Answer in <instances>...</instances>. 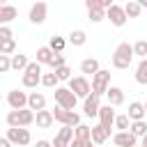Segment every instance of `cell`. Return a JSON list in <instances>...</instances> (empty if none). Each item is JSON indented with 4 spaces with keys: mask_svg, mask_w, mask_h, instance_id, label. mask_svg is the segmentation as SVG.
Returning <instances> with one entry per match:
<instances>
[{
    "mask_svg": "<svg viewBox=\"0 0 147 147\" xmlns=\"http://www.w3.org/2000/svg\"><path fill=\"white\" fill-rule=\"evenodd\" d=\"M113 67L115 69H129L131 67V62H133V46L131 44H119L117 48H115V53H113Z\"/></svg>",
    "mask_w": 147,
    "mask_h": 147,
    "instance_id": "cell-1",
    "label": "cell"
},
{
    "mask_svg": "<svg viewBox=\"0 0 147 147\" xmlns=\"http://www.w3.org/2000/svg\"><path fill=\"white\" fill-rule=\"evenodd\" d=\"M34 122V110L30 108H21V110H9L7 115V124L11 129H18V126H30Z\"/></svg>",
    "mask_w": 147,
    "mask_h": 147,
    "instance_id": "cell-2",
    "label": "cell"
},
{
    "mask_svg": "<svg viewBox=\"0 0 147 147\" xmlns=\"http://www.w3.org/2000/svg\"><path fill=\"white\" fill-rule=\"evenodd\" d=\"M110 87V71L108 69H99L94 76H92V94L96 96H103Z\"/></svg>",
    "mask_w": 147,
    "mask_h": 147,
    "instance_id": "cell-3",
    "label": "cell"
},
{
    "mask_svg": "<svg viewBox=\"0 0 147 147\" xmlns=\"http://www.w3.org/2000/svg\"><path fill=\"white\" fill-rule=\"evenodd\" d=\"M39 83H41V64L34 60L23 71V87H37Z\"/></svg>",
    "mask_w": 147,
    "mask_h": 147,
    "instance_id": "cell-4",
    "label": "cell"
},
{
    "mask_svg": "<svg viewBox=\"0 0 147 147\" xmlns=\"http://www.w3.org/2000/svg\"><path fill=\"white\" fill-rule=\"evenodd\" d=\"M53 117H55V122H60L62 126H78V124H80V115H78L76 110H64V108H60V106L53 108Z\"/></svg>",
    "mask_w": 147,
    "mask_h": 147,
    "instance_id": "cell-5",
    "label": "cell"
},
{
    "mask_svg": "<svg viewBox=\"0 0 147 147\" xmlns=\"http://www.w3.org/2000/svg\"><path fill=\"white\" fill-rule=\"evenodd\" d=\"M7 138H9V142H11L14 147H28V145L32 142V133H30L25 126H18V129H11V126H9Z\"/></svg>",
    "mask_w": 147,
    "mask_h": 147,
    "instance_id": "cell-6",
    "label": "cell"
},
{
    "mask_svg": "<svg viewBox=\"0 0 147 147\" xmlns=\"http://www.w3.org/2000/svg\"><path fill=\"white\" fill-rule=\"evenodd\" d=\"M69 90L78 96V99H85L92 94V83L85 78V76H76V78H69Z\"/></svg>",
    "mask_w": 147,
    "mask_h": 147,
    "instance_id": "cell-7",
    "label": "cell"
},
{
    "mask_svg": "<svg viewBox=\"0 0 147 147\" xmlns=\"http://www.w3.org/2000/svg\"><path fill=\"white\" fill-rule=\"evenodd\" d=\"M55 101H57L60 108H64V110H74L78 96H76L69 87H55Z\"/></svg>",
    "mask_w": 147,
    "mask_h": 147,
    "instance_id": "cell-8",
    "label": "cell"
},
{
    "mask_svg": "<svg viewBox=\"0 0 147 147\" xmlns=\"http://www.w3.org/2000/svg\"><path fill=\"white\" fill-rule=\"evenodd\" d=\"M46 14H48V5H46L44 0H37V2L30 7L28 18H30L34 25H39V23H44V21H46Z\"/></svg>",
    "mask_w": 147,
    "mask_h": 147,
    "instance_id": "cell-9",
    "label": "cell"
},
{
    "mask_svg": "<svg viewBox=\"0 0 147 147\" xmlns=\"http://www.w3.org/2000/svg\"><path fill=\"white\" fill-rule=\"evenodd\" d=\"M106 18H108L115 28H122V25L126 23V11H124V7H119V5H110V7L106 9Z\"/></svg>",
    "mask_w": 147,
    "mask_h": 147,
    "instance_id": "cell-10",
    "label": "cell"
},
{
    "mask_svg": "<svg viewBox=\"0 0 147 147\" xmlns=\"http://www.w3.org/2000/svg\"><path fill=\"white\" fill-rule=\"evenodd\" d=\"M7 103L11 106V110H21V108H28V94L21 92V90H11L7 94Z\"/></svg>",
    "mask_w": 147,
    "mask_h": 147,
    "instance_id": "cell-11",
    "label": "cell"
},
{
    "mask_svg": "<svg viewBox=\"0 0 147 147\" xmlns=\"http://www.w3.org/2000/svg\"><path fill=\"white\" fill-rule=\"evenodd\" d=\"M115 110H113V106L108 103V106H101V110H99V124L103 126V129H108V131H113V126H115Z\"/></svg>",
    "mask_w": 147,
    "mask_h": 147,
    "instance_id": "cell-12",
    "label": "cell"
},
{
    "mask_svg": "<svg viewBox=\"0 0 147 147\" xmlns=\"http://www.w3.org/2000/svg\"><path fill=\"white\" fill-rule=\"evenodd\" d=\"M83 110H85V115H87V117H99V110H101V96H96V94L85 96Z\"/></svg>",
    "mask_w": 147,
    "mask_h": 147,
    "instance_id": "cell-13",
    "label": "cell"
},
{
    "mask_svg": "<svg viewBox=\"0 0 147 147\" xmlns=\"http://www.w3.org/2000/svg\"><path fill=\"white\" fill-rule=\"evenodd\" d=\"M113 142H115V147H136L138 145V138L131 131H117L113 136Z\"/></svg>",
    "mask_w": 147,
    "mask_h": 147,
    "instance_id": "cell-14",
    "label": "cell"
},
{
    "mask_svg": "<svg viewBox=\"0 0 147 147\" xmlns=\"http://www.w3.org/2000/svg\"><path fill=\"white\" fill-rule=\"evenodd\" d=\"M71 140H74V126H62L53 138V147H69Z\"/></svg>",
    "mask_w": 147,
    "mask_h": 147,
    "instance_id": "cell-15",
    "label": "cell"
},
{
    "mask_svg": "<svg viewBox=\"0 0 147 147\" xmlns=\"http://www.w3.org/2000/svg\"><path fill=\"white\" fill-rule=\"evenodd\" d=\"M28 108L39 113V110H46V96L41 92H30L28 94Z\"/></svg>",
    "mask_w": 147,
    "mask_h": 147,
    "instance_id": "cell-16",
    "label": "cell"
},
{
    "mask_svg": "<svg viewBox=\"0 0 147 147\" xmlns=\"http://www.w3.org/2000/svg\"><path fill=\"white\" fill-rule=\"evenodd\" d=\"M34 122H37L39 129H51L53 122H55L53 110H39V113H34Z\"/></svg>",
    "mask_w": 147,
    "mask_h": 147,
    "instance_id": "cell-17",
    "label": "cell"
},
{
    "mask_svg": "<svg viewBox=\"0 0 147 147\" xmlns=\"http://www.w3.org/2000/svg\"><path fill=\"white\" fill-rule=\"evenodd\" d=\"M129 119L131 122H138V119H145V103H140V101H133V103H129Z\"/></svg>",
    "mask_w": 147,
    "mask_h": 147,
    "instance_id": "cell-18",
    "label": "cell"
},
{
    "mask_svg": "<svg viewBox=\"0 0 147 147\" xmlns=\"http://www.w3.org/2000/svg\"><path fill=\"white\" fill-rule=\"evenodd\" d=\"M106 96H108V103H110L113 108L124 103V90H122V87H108Z\"/></svg>",
    "mask_w": 147,
    "mask_h": 147,
    "instance_id": "cell-19",
    "label": "cell"
},
{
    "mask_svg": "<svg viewBox=\"0 0 147 147\" xmlns=\"http://www.w3.org/2000/svg\"><path fill=\"white\" fill-rule=\"evenodd\" d=\"M16 16H18V9H16V7H11V5H2V7H0V25L11 23Z\"/></svg>",
    "mask_w": 147,
    "mask_h": 147,
    "instance_id": "cell-20",
    "label": "cell"
},
{
    "mask_svg": "<svg viewBox=\"0 0 147 147\" xmlns=\"http://www.w3.org/2000/svg\"><path fill=\"white\" fill-rule=\"evenodd\" d=\"M108 138H110V131H108V129H103L101 124L92 126V142H96V145H103Z\"/></svg>",
    "mask_w": 147,
    "mask_h": 147,
    "instance_id": "cell-21",
    "label": "cell"
},
{
    "mask_svg": "<svg viewBox=\"0 0 147 147\" xmlns=\"http://www.w3.org/2000/svg\"><path fill=\"white\" fill-rule=\"evenodd\" d=\"M28 64H30L28 55H23V53H14V55H11V69H14V71H25Z\"/></svg>",
    "mask_w": 147,
    "mask_h": 147,
    "instance_id": "cell-22",
    "label": "cell"
},
{
    "mask_svg": "<svg viewBox=\"0 0 147 147\" xmlns=\"http://www.w3.org/2000/svg\"><path fill=\"white\" fill-rule=\"evenodd\" d=\"M99 69H101V67H99V60H96V57H85V60L80 62V71H83V74H92V76H94Z\"/></svg>",
    "mask_w": 147,
    "mask_h": 147,
    "instance_id": "cell-23",
    "label": "cell"
},
{
    "mask_svg": "<svg viewBox=\"0 0 147 147\" xmlns=\"http://www.w3.org/2000/svg\"><path fill=\"white\" fill-rule=\"evenodd\" d=\"M85 41H87L85 30H71V34H69V44L71 46H85Z\"/></svg>",
    "mask_w": 147,
    "mask_h": 147,
    "instance_id": "cell-24",
    "label": "cell"
},
{
    "mask_svg": "<svg viewBox=\"0 0 147 147\" xmlns=\"http://www.w3.org/2000/svg\"><path fill=\"white\" fill-rule=\"evenodd\" d=\"M124 11H126V18H138L140 11H142V7H140L136 0H129V2L124 5Z\"/></svg>",
    "mask_w": 147,
    "mask_h": 147,
    "instance_id": "cell-25",
    "label": "cell"
},
{
    "mask_svg": "<svg viewBox=\"0 0 147 147\" xmlns=\"http://www.w3.org/2000/svg\"><path fill=\"white\" fill-rule=\"evenodd\" d=\"M51 57H53L51 46H41V48H37V62H39V64H48Z\"/></svg>",
    "mask_w": 147,
    "mask_h": 147,
    "instance_id": "cell-26",
    "label": "cell"
},
{
    "mask_svg": "<svg viewBox=\"0 0 147 147\" xmlns=\"http://www.w3.org/2000/svg\"><path fill=\"white\" fill-rule=\"evenodd\" d=\"M74 138L92 140V126H85V124H78V126H74Z\"/></svg>",
    "mask_w": 147,
    "mask_h": 147,
    "instance_id": "cell-27",
    "label": "cell"
},
{
    "mask_svg": "<svg viewBox=\"0 0 147 147\" xmlns=\"http://www.w3.org/2000/svg\"><path fill=\"white\" fill-rule=\"evenodd\" d=\"M136 138H142L145 133H147V122L145 119H138V122H131V129H129Z\"/></svg>",
    "mask_w": 147,
    "mask_h": 147,
    "instance_id": "cell-28",
    "label": "cell"
},
{
    "mask_svg": "<svg viewBox=\"0 0 147 147\" xmlns=\"http://www.w3.org/2000/svg\"><path fill=\"white\" fill-rule=\"evenodd\" d=\"M136 83L147 85V60H142V62L136 67Z\"/></svg>",
    "mask_w": 147,
    "mask_h": 147,
    "instance_id": "cell-29",
    "label": "cell"
},
{
    "mask_svg": "<svg viewBox=\"0 0 147 147\" xmlns=\"http://www.w3.org/2000/svg\"><path fill=\"white\" fill-rule=\"evenodd\" d=\"M14 53H16V41L14 39L0 41V55H14Z\"/></svg>",
    "mask_w": 147,
    "mask_h": 147,
    "instance_id": "cell-30",
    "label": "cell"
},
{
    "mask_svg": "<svg viewBox=\"0 0 147 147\" xmlns=\"http://www.w3.org/2000/svg\"><path fill=\"white\" fill-rule=\"evenodd\" d=\"M87 18H90L92 23H101V21L106 18V9H101V7H96V9H87Z\"/></svg>",
    "mask_w": 147,
    "mask_h": 147,
    "instance_id": "cell-31",
    "label": "cell"
},
{
    "mask_svg": "<svg viewBox=\"0 0 147 147\" xmlns=\"http://www.w3.org/2000/svg\"><path fill=\"white\" fill-rule=\"evenodd\" d=\"M48 46H51V51H53V53H62V51H64V46H67V41H64L62 37H51V44H48Z\"/></svg>",
    "mask_w": 147,
    "mask_h": 147,
    "instance_id": "cell-32",
    "label": "cell"
},
{
    "mask_svg": "<svg viewBox=\"0 0 147 147\" xmlns=\"http://www.w3.org/2000/svg\"><path fill=\"white\" fill-rule=\"evenodd\" d=\"M115 126H117L119 131H129V129H131V119H129V115H117V117H115Z\"/></svg>",
    "mask_w": 147,
    "mask_h": 147,
    "instance_id": "cell-33",
    "label": "cell"
},
{
    "mask_svg": "<svg viewBox=\"0 0 147 147\" xmlns=\"http://www.w3.org/2000/svg\"><path fill=\"white\" fill-rule=\"evenodd\" d=\"M41 85H44V87H55V85H57V76H55V71H51V74H41Z\"/></svg>",
    "mask_w": 147,
    "mask_h": 147,
    "instance_id": "cell-34",
    "label": "cell"
},
{
    "mask_svg": "<svg viewBox=\"0 0 147 147\" xmlns=\"http://www.w3.org/2000/svg\"><path fill=\"white\" fill-rule=\"evenodd\" d=\"M133 55H140L142 60L147 57V41H145V39H140V41L133 44Z\"/></svg>",
    "mask_w": 147,
    "mask_h": 147,
    "instance_id": "cell-35",
    "label": "cell"
},
{
    "mask_svg": "<svg viewBox=\"0 0 147 147\" xmlns=\"http://www.w3.org/2000/svg\"><path fill=\"white\" fill-rule=\"evenodd\" d=\"M51 67H53V71L55 69H60V67H64L67 64V60H64V55L62 53H53V57H51V62H48Z\"/></svg>",
    "mask_w": 147,
    "mask_h": 147,
    "instance_id": "cell-36",
    "label": "cell"
},
{
    "mask_svg": "<svg viewBox=\"0 0 147 147\" xmlns=\"http://www.w3.org/2000/svg\"><path fill=\"white\" fill-rule=\"evenodd\" d=\"M55 76H57V80H69V78H71V69L64 64V67L55 69Z\"/></svg>",
    "mask_w": 147,
    "mask_h": 147,
    "instance_id": "cell-37",
    "label": "cell"
},
{
    "mask_svg": "<svg viewBox=\"0 0 147 147\" xmlns=\"http://www.w3.org/2000/svg\"><path fill=\"white\" fill-rule=\"evenodd\" d=\"M11 69V55H0V74H7Z\"/></svg>",
    "mask_w": 147,
    "mask_h": 147,
    "instance_id": "cell-38",
    "label": "cell"
},
{
    "mask_svg": "<svg viewBox=\"0 0 147 147\" xmlns=\"http://www.w3.org/2000/svg\"><path fill=\"white\" fill-rule=\"evenodd\" d=\"M5 39H14V32L9 25H0V41H5Z\"/></svg>",
    "mask_w": 147,
    "mask_h": 147,
    "instance_id": "cell-39",
    "label": "cell"
},
{
    "mask_svg": "<svg viewBox=\"0 0 147 147\" xmlns=\"http://www.w3.org/2000/svg\"><path fill=\"white\" fill-rule=\"evenodd\" d=\"M69 147H92V140H83V138H74L69 142Z\"/></svg>",
    "mask_w": 147,
    "mask_h": 147,
    "instance_id": "cell-40",
    "label": "cell"
},
{
    "mask_svg": "<svg viewBox=\"0 0 147 147\" xmlns=\"http://www.w3.org/2000/svg\"><path fill=\"white\" fill-rule=\"evenodd\" d=\"M85 7H87V9H96V7H101V5H99V0H85ZM101 9H103V7H101Z\"/></svg>",
    "mask_w": 147,
    "mask_h": 147,
    "instance_id": "cell-41",
    "label": "cell"
},
{
    "mask_svg": "<svg viewBox=\"0 0 147 147\" xmlns=\"http://www.w3.org/2000/svg\"><path fill=\"white\" fill-rule=\"evenodd\" d=\"M34 147H53V142H48V140H37Z\"/></svg>",
    "mask_w": 147,
    "mask_h": 147,
    "instance_id": "cell-42",
    "label": "cell"
},
{
    "mask_svg": "<svg viewBox=\"0 0 147 147\" xmlns=\"http://www.w3.org/2000/svg\"><path fill=\"white\" fill-rule=\"evenodd\" d=\"M99 5H101L103 9H108L110 5H115V0H99Z\"/></svg>",
    "mask_w": 147,
    "mask_h": 147,
    "instance_id": "cell-43",
    "label": "cell"
},
{
    "mask_svg": "<svg viewBox=\"0 0 147 147\" xmlns=\"http://www.w3.org/2000/svg\"><path fill=\"white\" fill-rule=\"evenodd\" d=\"M0 147H14L11 142H9V138L5 136V138H0Z\"/></svg>",
    "mask_w": 147,
    "mask_h": 147,
    "instance_id": "cell-44",
    "label": "cell"
},
{
    "mask_svg": "<svg viewBox=\"0 0 147 147\" xmlns=\"http://www.w3.org/2000/svg\"><path fill=\"white\" fill-rule=\"evenodd\" d=\"M140 147H147V133L142 136V142H140Z\"/></svg>",
    "mask_w": 147,
    "mask_h": 147,
    "instance_id": "cell-45",
    "label": "cell"
},
{
    "mask_svg": "<svg viewBox=\"0 0 147 147\" xmlns=\"http://www.w3.org/2000/svg\"><path fill=\"white\" fill-rule=\"evenodd\" d=\"M136 2H138L140 7H147V0H136Z\"/></svg>",
    "mask_w": 147,
    "mask_h": 147,
    "instance_id": "cell-46",
    "label": "cell"
},
{
    "mask_svg": "<svg viewBox=\"0 0 147 147\" xmlns=\"http://www.w3.org/2000/svg\"><path fill=\"white\" fill-rule=\"evenodd\" d=\"M0 5H7V0H0Z\"/></svg>",
    "mask_w": 147,
    "mask_h": 147,
    "instance_id": "cell-47",
    "label": "cell"
},
{
    "mask_svg": "<svg viewBox=\"0 0 147 147\" xmlns=\"http://www.w3.org/2000/svg\"><path fill=\"white\" fill-rule=\"evenodd\" d=\"M145 113H147V101H145Z\"/></svg>",
    "mask_w": 147,
    "mask_h": 147,
    "instance_id": "cell-48",
    "label": "cell"
},
{
    "mask_svg": "<svg viewBox=\"0 0 147 147\" xmlns=\"http://www.w3.org/2000/svg\"><path fill=\"white\" fill-rule=\"evenodd\" d=\"M0 101H2V96H0Z\"/></svg>",
    "mask_w": 147,
    "mask_h": 147,
    "instance_id": "cell-49",
    "label": "cell"
},
{
    "mask_svg": "<svg viewBox=\"0 0 147 147\" xmlns=\"http://www.w3.org/2000/svg\"><path fill=\"white\" fill-rule=\"evenodd\" d=\"M0 7H2V5H0Z\"/></svg>",
    "mask_w": 147,
    "mask_h": 147,
    "instance_id": "cell-50",
    "label": "cell"
},
{
    "mask_svg": "<svg viewBox=\"0 0 147 147\" xmlns=\"http://www.w3.org/2000/svg\"><path fill=\"white\" fill-rule=\"evenodd\" d=\"M145 60H147V57H145Z\"/></svg>",
    "mask_w": 147,
    "mask_h": 147,
    "instance_id": "cell-51",
    "label": "cell"
}]
</instances>
